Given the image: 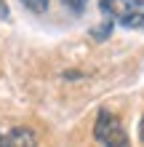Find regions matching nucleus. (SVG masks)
<instances>
[{"label": "nucleus", "mask_w": 144, "mask_h": 147, "mask_svg": "<svg viewBox=\"0 0 144 147\" xmlns=\"http://www.w3.org/2000/svg\"><path fill=\"white\" fill-rule=\"evenodd\" d=\"M101 13L128 30H144V0H101Z\"/></svg>", "instance_id": "obj_1"}, {"label": "nucleus", "mask_w": 144, "mask_h": 147, "mask_svg": "<svg viewBox=\"0 0 144 147\" xmlns=\"http://www.w3.org/2000/svg\"><path fill=\"white\" fill-rule=\"evenodd\" d=\"M94 139L101 144H117V147H125L128 144V134L120 123V118L109 110H101L96 115V123H94Z\"/></svg>", "instance_id": "obj_2"}, {"label": "nucleus", "mask_w": 144, "mask_h": 147, "mask_svg": "<svg viewBox=\"0 0 144 147\" xmlns=\"http://www.w3.org/2000/svg\"><path fill=\"white\" fill-rule=\"evenodd\" d=\"M0 144H38V136L29 131V128H8V131H0Z\"/></svg>", "instance_id": "obj_3"}, {"label": "nucleus", "mask_w": 144, "mask_h": 147, "mask_svg": "<svg viewBox=\"0 0 144 147\" xmlns=\"http://www.w3.org/2000/svg\"><path fill=\"white\" fill-rule=\"evenodd\" d=\"M21 5L32 13H46L48 11V0H21Z\"/></svg>", "instance_id": "obj_4"}, {"label": "nucleus", "mask_w": 144, "mask_h": 147, "mask_svg": "<svg viewBox=\"0 0 144 147\" xmlns=\"http://www.w3.org/2000/svg\"><path fill=\"white\" fill-rule=\"evenodd\" d=\"M109 30H112V19H107V24H104V27L94 30V38H96V40H104V38L109 35Z\"/></svg>", "instance_id": "obj_5"}, {"label": "nucleus", "mask_w": 144, "mask_h": 147, "mask_svg": "<svg viewBox=\"0 0 144 147\" xmlns=\"http://www.w3.org/2000/svg\"><path fill=\"white\" fill-rule=\"evenodd\" d=\"M67 8H72L75 13H83V8H86V0H62Z\"/></svg>", "instance_id": "obj_6"}, {"label": "nucleus", "mask_w": 144, "mask_h": 147, "mask_svg": "<svg viewBox=\"0 0 144 147\" xmlns=\"http://www.w3.org/2000/svg\"><path fill=\"white\" fill-rule=\"evenodd\" d=\"M8 16H11V11H8L5 0H0V19H8Z\"/></svg>", "instance_id": "obj_7"}, {"label": "nucleus", "mask_w": 144, "mask_h": 147, "mask_svg": "<svg viewBox=\"0 0 144 147\" xmlns=\"http://www.w3.org/2000/svg\"><path fill=\"white\" fill-rule=\"evenodd\" d=\"M139 139L144 142V118H141V123H139Z\"/></svg>", "instance_id": "obj_8"}]
</instances>
